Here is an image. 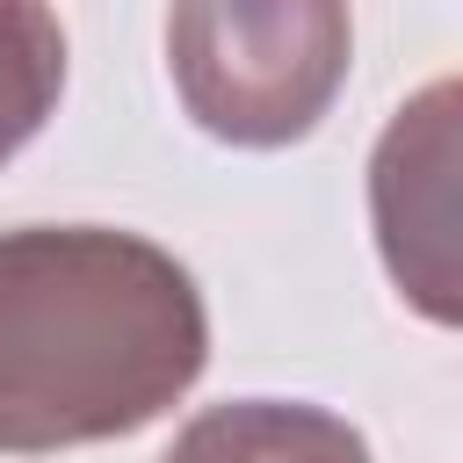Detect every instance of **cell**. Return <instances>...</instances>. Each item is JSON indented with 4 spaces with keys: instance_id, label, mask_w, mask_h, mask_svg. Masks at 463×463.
Returning <instances> with one entry per match:
<instances>
[{
    "instance_id": "6da1fadb",
    "label": "cell",
    "mask_w": 463,
    "mask_h": 463,
    "mask_svg": "<svg viewBox=\"0 0 463 463\" xmlns=\"http://www.w3.org/2000/svg\"><path fill=\"white\" fill-rule=\"evenodd\" d=\"M203 362V289L145 232H0V456L123 441L181 405Z\"/></svg>"
},
{
    "instance_id": "7a4b0ae2",
    "label": "cell",
    "mask_w": 463,
    "mask_h": 463,
    "mask_svg": "<svg viewBox=\"0 0 463 463\" xmlns=\"http://www.w3.org/2000/svg\"><path fill=\"white\" fill-rule=\"evenodd\" d=\"M347 0H174L166 14V72L181 109L239 152L311 137L347 87Z\"/></svg>"
},
{
    "instance_id": "3957f363",
    "label": "cell",
    "mask_w": 463,
    "mask_h": 463,
    "mask_svg": "<svg viewBox=\"0 0 463 463\" xmlns=\"http://www.w3.org/2000/svg\"><path fill=\"white\" fill-rule=\"evenodd\" d=\"M369 232L391 289L463 333V72L405 94L369 152Z\"/></svg>"
},
{
    "instance_id": "277c9868",
    "label": "cell",
    "mask_w": 463,
    "mask_h": 463,
    "mask_svg": "<svg viewBox=\"0 0 463 463\" xmlns=\"http://www.w3.org/2000/svg\"><path fill=\"white\" fill-rule=\"evenodd\" d=\"M159 463H369V441L311 398H224L203 405Z\"/></svg>"
},
{
    "instance_id": "5b68a950",
    "label": "cell",
    "mask_w": 463,
    "mask_h": 463,
    "mask_svg": "<svg viewBox=\"0 0 463 463\" xmlns=\"http://www.w3.org/2000/svg\"><path fill=\"white\" fill-rule=\"evenodd\" d=\"M65 94V29L51 0H0V166L51 123Z\"/></svg>"
}]
</instances>
